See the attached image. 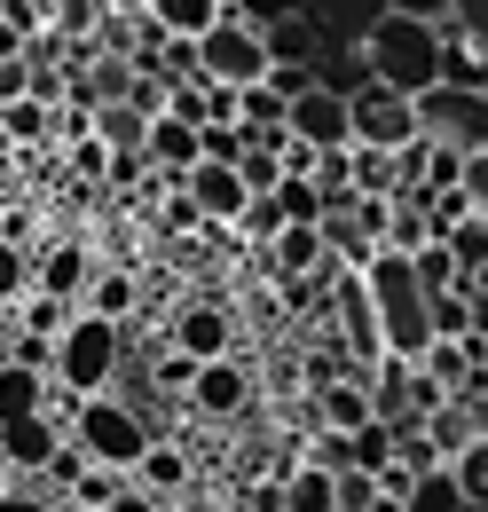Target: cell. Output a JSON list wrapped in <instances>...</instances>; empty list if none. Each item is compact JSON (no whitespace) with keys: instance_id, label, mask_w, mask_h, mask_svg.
<instances>
[{"instance_id":"5b68a950","label":"cell","mask_w":488,"mask_h":512,"mask_svg":"<svg viewBox=\"0 0 488 512\" xmlns=\"http://www.w3.org/2000/svg\"><path fill=\"white\" fill-rule=\"evenodd\" d=\"M418 134L441 150H488V87H457V79H433L418 95Z\"/></svg>"},{"instance_id":"8d00e7d4","label":"cell","mask_w":488,"mask_h":512,"mask_svg":"<svg viewBox=\"0 0 488 512\" xmlns=\"http://www.w3.org/2000/svg\"><path fill=\"white\" fill-rule=\"evenodd\" d=\"M71 174H87V182H111V142L87 127V134H71Z\"/></svg>"},{"instance_id":"d6a6232c","label":"cell","mask_w":488,"mask_h":512,"mask_svg":"<svg viewBox=\"0 0 488 512\" xmlns=\"http://www.w3.org/2000/svg\"><path fill=\"white\" fill-rule=\"evenodd\" d=\"M276 213H284V221H323V190H315L307 174H284V182H276Z\"/></svg>"},{"instance_id":"e0dca14e","label":"cell","mask_w":488,"mask_h":512,"mask_svg":"<svg viewBox=\"0 0 488 512\" xmlns=\"http://www.w3.org/2000/svg\"><path fill=\"white\" fill-rule=\"evenodd\" d=\"M221 16H229V0H150V24L174 40H205Z\"/></svg>"},{"instance_id":"f6af8a7d","label":"cell","mask_w":488,"mask_h":512,"mask_svg":"<svg viewBox=\"0 0 488 512\" xmlns=\"http://www.w3.org/2000/svg\"><path fill=\"white\" fill-rule=\"evenodd\" d=\"M237 150H244V127H205V158H229L237 166Z\"/></svg>"},{"instance_id":"7bdbcfd3","label":"cell","mask_w":488,"mask_h":512,"mask_svg":"<svg viewBox=\"0 0 488 512\" xmlns=\"http://www.w3.org/2000/svg\"><path fill=\"white\" fill-rule=\"evenodd\" d=\"M229 8H237L244 24H260V32H268V24H284V16H292V8H307V0H229Z\"/></svg>"},{"instance_id":"603a6c76","label":"cell","mask_w":488,"mask_h":512,"mask_svg":"<svg viewBox=\"0 0 488 512\" xmlns=\"http://www.w3.org/2000/svg\"><path fill=\"white\" fill-rule=\"evenodd\" d=\"M48 402V371H32V363H0V426L8 418H32Z\"/></svg>"},{"instance_id":"60d3db41","label":"cell","mask_w":488,"mask_h":512,"mask_svg":"<svg viewBox=\"0 0 488 512\" xmlns=\"http://www.w3.org/2000/svg\"><path fill=\"white\" fill-rule=\"evenodd\" d=\"M103 512H174V497H158V489H142V481L126 473V481H119V497H111Z\"/></svg>"},{"instance_id":"7dc6e473","label":"cell","mask_w":488,"mask_h":512,"mask_svg":"<svg viewBox=\"0 0 488 512\" xmlns=\"http://www.w3.org/2000/svg\"><path fill=\"white\" fill-rule=\"evenodd\" d=\"M386 8H402V16H433V24H441V16L457 8V0H386Z\"/></svg>"},{"instance_id":"7a4b0ae2","label":"cell","mask_w":488,"mask_h":512,"mask_svg":"<svg viewBox=\"0 0 488 512\" xmlns=\"http://www.w3.org/2000/svg\"><path fill=\"white\" fill-rule=\"evenodd\" d=\"M370 300H378V331H386V355H402V363H418L433 339V316H426V284H418V268L410 253H378L363 268Z\"/></svg>"},{"instance_id":"9a60e30c","label":"cell","mask_w":488,"mask_h":512,"mask_svg":"<svg viewBox=\"0 0 488 512\" xmlns=\"http://www.w3.org/2000/svg\"><path fill=\"white\" fill-rule=\"evenodd\" d=\"M56 418H48V410H32V418H8V426H0V457H8V465H24V473H40V465H48V457H56Z\"/></svg>"},{"instance_id":"ffe728a7","label":"cell","mask_w":488,"mask_h":512,"mask_svg":"<svg viewBox=\"0 0 488 512\" xmlns=\"http://www.w3.org/2000/svg\"><path fill=\"white\" fill-rule=\"evenodd\" d=\"M268 56H276V64H315V56H323V24H315L307 8H292L284 24H268Z\"/></svg>"},{"instance_id":"f35d334b","label":"cell","mask_w":488,"mask_h":512,"mask_svg":"<svg viewBox=\"0 0 488 512\" xmlns=\"http://www.w3.org/2000/svg\"><path fill=\"white\" fill-rule=\"evenodd\" d=\"M244 237H252V245H268V237H276V229H284V213H276V190L268 197H252V205H244V221H237Z\"/></svg>"},{"instance_id":"d4e9b609","label":"cell","mask_w":488,"mask_h":512,"mask_svg":"<svg viewBox=\"0 0 488 512\" xmlns=\"http://www.w3.org/2000/svg\"><path fill=\"white\" fill-rule=\"evenodd\" d=\"M134 481L158 489V497H182V489H189V457H182V449H166V442H150V457L134 465Z\"/></svg>"},{"instance_id":"83f0119b","label":"cell","mask_w":488,"mask_h":512,"mask_svg":"<svg viewBox=\"0 0 488 512\" xmlns=\"http://www.w3.org/2000/svg\"><path fill=\"white\" fill-rule=\"evenodd\" d=\"M237 95H244V111H237V127H244V134L284 127V111H292V95H276L268 79H260V87H237Z\"/></svg>"},{"instance_id":"d6986e66","label":"cell","mask_w":488,"mask_h":512,"mask_svg":"<svg viewBox=\"0 0 488 512\" xmlns=\"http://www.w3.org/2000/svg\"><path fill=\"white\" fill-rule=\"evenodd\" d=\"M370 410H378L386 426H402V418H418V402H410V363H402V355H386V363L370 371Z\"/></svg>"},{"instance_id":"681fc988","label":"cell","mask_w":488,"mask_h":512,"mask_svg":"<svg viewBox=\"0 0 488 512\" xmlns=\"http://www.w3.org/2000/svg\"><path fill=\"white\" fill-rule=\"evenodd\" d=\"M111 16H150V0H103Z\"/></svg>"},{"instance_id":"bcb514c9","label":"cell","mask_w":488,"mask_h":512,"mask_svg":"<svg viewBox=\"0 0 488 512\" xmlns=\"http://www.w3.org/2000/svg\"><path fill=\"white\" fill-rule=\"evenodd\" d=\"M307 79H315V64H276V71H268V87H276V95H300Z\"/></svg>"},{"instance_id":"1f68e13d","label":"cell","mask_w":488,"mask_h":512,"mask_svg":"<svg viewBox=\"0 0 488 512\" xmlns=\"http://www.w3.org/2000/svg\"><path fill=\"white\" fill-rule=\"evenodd\" d=\"M449 465H457V481H465V505H481V512H488V434H473V442L457 449Z\"/></svg>"},{"instance_id":"d590c367","label":"cell","mask_w":488,"mask_h":512,"mask_svg":"<svg viewBox=\"0 0 488 512\" xmlns=\"http://www.w3.org/2000/svg\"><path fill=\"white\" fill-rule=\"evenodd\" d=\"M119 481H126V473H111V465H87L79 489H71V512H103L111 497H119Z\"/></svg>"},{"instance_id":"30bf717a","label":"cell","mask_w":488,"mask_h":512,"mask_svg":"<svg viewBox=\"0 0 488 512\" xmlns=\"http://www.w3.org/2000/svg\"><path fill=\"white\" fill-rule=\"evenodd\" d=\"M182 190H189V205H197L213 229H237L244 205H252V190H244V174L229 166V158H197V166L182 174Z\"/></svg>"},{"instance_id":"9c48e42d","label":"cell","mask_w":488,"mask_h":512,"mask_svg":"<svg viewBox=\"0 0 488 512\" xmlns=\"http://www.w3.org/2000/svg\"><path fill=\"white\" fill-rule=\"evenodd\" d=\"M284 127L315 142V150H347L355 142V119H347V87H323V79H307L300 95H292V111H284Z\"/></svg>"},{"instance_id":"4dcf8cb0","label":"cell","mask_w":488,"mask_h":512,"mask_svg":"<svg viewBox=\"0 0 488 512\" xmlns=\"http://www.w3.org/2000/svg\"><path fill=\"white\" fill-rule=\"evenodd\" d=\"M0 127L16 134V142H40V134H56V111L40 95H16V103H0Z\"/></svg>"},{"instance_id":"cb8c5ba5","label":"cell","mask_w":488,"mask_h":512,"mask_svg":"<svg viewBox=\"0 0 488 512\" xmlns=\"http://www.w3.org/2000/svg\"><path fill=\"white\" fill-rule=\"evenodd\" d=\"M71 316H79V300H56V292H24L16 300V331H32V339H63Z\"/></svg>"},{"instance_id":"3957f363","label":"cell","mask_w":488,"mask_h":512,"mask_svg":"<svg viewBox=\"0 0 488 512\" xmlns=\"http://www.w3.org/2000/svg\"><path fill=\"white\" fill-rule=\"evenodd\" d=\"M71 442L87 449V465H111V473H134L142 457H150V418L119 402V394H79V410H71Z\"/></svg>"},{"instance_id":"ab89813d","label":"cell","mask_w":488,"mask_h":512,"mask_svg":"<svg viewBox=\"0 0 488 512\" xmlns=\"http://www.w3.org/2000/svg\"><path fill=\"white\" fill-rule=\"evenodd\" d=\"M457 190L473 213H488V150H465V166H457Z\"/></svg>"},{"instance_id":"4fadbf2b","label":"cell","mask_w":488,"mask_h":512,"mask_svg":"<svg viewBox=\"0 0 488 512\" xmlns=\"http://www.w3.org/2000/svg\"><path fill=\"white\" fill-rule=\"evenodd\" d=\"M166 339H174V355H189V363L237 355V323H229V308H182V316L166 323Z\"/></svg>"},{"instance_id":"6da1fadb","label":"cell","mask_w":488,"mask_h":512,"mask_svg":"<svg viewBox=\"0 0 488 512\" xmlns=\"http://www.w3.org/2000/svg\"><path fill=\"white\" fill-rule=\"evenodd\" d=\"M441 48H449V32L433 16H402V8H378V24L363 32L370 79H386L402 95H426L433 79H441Z\"/></svg>"},{"instance_id":"52a82bcc","label":"cell","mask_w":488,"mask_h":512,"mask_svg":"<svg viewBox=\"0 0 488 512\" xmlns=\"http://www.w3.org/2000/svg\"><path fill=\"white\" fill-rule=\"evenodd\" d=\"M347 119H355L363 150H410L418 142V95H402V87L363 71V87H347Z\"/></svg>"},{"instance_id":"f1b7e54d","label":"cell","mask_w":488,"mask_h":512,"mask_svg":"<svg viewBox=\"0 0 488 512\" xmlns=\"http://www.w3.org/2000/svg\"><path fill=\"white\" fill-rule=\"evenodd\" d=\"M40 8H48V24H56L63 40H95V24L111 16L103 0H40Z\"/></svg>"},{"instance_id":"2e32d148","label":"cell","mask_w":488,"mask_h":512,"mask_svg":"<svg viewBox=\"0 0 488 512\" xmlns=\"http://www.w3.org/2000/svg\"><path fill=\"white\" fill-rule=\"evenodd\" d=\"M284 512H339V473L331 465H292L284 473Z\"/></svg>"},{"instance_id":"8fae6325","label":"cell","mask_w":488,"mask_h":512,"mask_svg":"<svg viewBox=\"0 0 488 512\" xmlns=\"http://www.w3.org/2000/svg\"><path fill=\"white\" fill-rule=\"evenodd\" d=\"M189 410L197 418H244V402H252V371H244L237 355H213V363H197L189 371Z\"/></svg>"},{"instance_id":"5bb4252c","label":"cell","mask_w":488,"mask_h":512,"mask_svg":"<svg viewBox=\"0 0 488 512\" xmlns=\"http://www.w3.org/2000/svg\"><path fill=\"white\" fill-rule=\"evenodd\" d=\"M87 276H95V253H87V245H32V292L87 300Z\"/></svg>"},{"instance_id":"ac0fdd59","label":"cell","mask_w":488,"mask_h":512,"mask_svg":"<svg viewBox=\"0 0 488 512\" xmlns=\"http://www.w3.org/2000/svg\"><path fill=\"white\" fill-rule=\"evenodd\" d=\"M402 512H473V505H465V481H457V465H449V457H441V465H426V473L410 481Z\"/></svg>"},{"instance_id":"b9f144b4","label":"cell","mask_w":488,"mask_h":512,"mask_svg":"<svg viewBox=\"0 0 488 512\" xmlns=\"http://www.w3.org/2000/svg\"><path fill=\"white\" fill-rule=\"evenodd\" d=\"M0 512H71V505H63V497H48V489H32V481H24V489H0Z\"/></svg>"},{"instance_id":"ba28073f","label":"cell","mask_w":488,"mask_h":512,"mask_svg":"<svg viewBox=\"0 0 488 512\" xmlns=\"http://www.w3.org/2000/svg\"><path fill=\"white\" fill-rule=\"evenodd\" d=\"M331 316H339V347H347L363 371H378V363H386V331H378V300H370L363 268H339V284H331Z\"/></svg>"},{"instance_id":"4316f807","label":"cell","mask_w":488,"mask_h":512,"mask_svg":"<svg viewBox=\"0 0 488 512\" xmlns=\"http://www.w3.org/2000/svg\"><path fill=\"white\" fill-rule=\"evenodd\" d=\"M426 316H433V339H465V331H473V292H465V284L426 292Z\"/></svg>"},{"instance_id":"e575fe53","label":"cell","mask_w":488,"mask_h":512,"mask_svg":"<svg viewBox=\"0 0 488 512\" xmlns=\"http://www.w3.org/2000/svg\"><path fill=\"white\" fill-rule=\"evenodd\" d=\"M347 449H355V465H363V473H378V465L394 457V426H386V418H370V426L347 434Z\"/></svg>"},{"instance_id":"74e56055","label":"cell","mask_w":488,"mask_h":512,"mask_svg":"<svg viewBox=\"0 0 488 512\" xmlns=\"http://www.w3.org/2000/svg\"><path fill=\"white\" fill-rule=\"evenodd\" d=\"M449 245H457L465 268H488V213H465V221L449 229Z\"/></svg>"},{"instance_id":"7402d4cb","label":"cell","mask_w":488,"mask_h":512,"mask_svg":"<svg viewBox=\"0 0 488 512\" xmlns=\"http://www.w3.org/2000/svg\"><path fill=\"white\" fill-rule=\"evenodd\" d=\"M418 371H426V379H441L449 394H473V339H426Z\"/></svg>"},{"instance_id":"8992f818","label":"cell","mask_w":488,"mask_h":512,"mask_svg":"<svg viewBox=\"0 0 488 512\" xmlns=\"http://www.w3.org/2000/svg\"><path fill=\"white\" fill-rule=\"evenodd\" d=\"M197 71L205 79H221V87H260L268 71H276V56H268V32L260 24H244L237 8L197 40Z\"/></svg>"},{"instance_id":"836d02e7","label":"cell","mask_w":488,"mask_h":512,"mask_svg":"<svg viewBox=\"0 0 488 512\" xmlns=\"http://www.w3.org/2000/svg\"><path fill=\"white\" fill-rule=\"evenodd\" d=\"M32 292V245H16V237H0V300L16 308Z\"/></svg>"},{"instance_id":"277c9868","label":"cell","mask_w":488,"mask_h":512,"mask_svg":"<svg viewBox=\"0 0 488 512\" xmlns=\"http://www.w3.org/2000/svg\"><path fill=\"white\" fill-rule=\"evenodd\" d=\"M119 355H126V331L111 316H95V308H79L56 339V371H48V379H56L63 394H111Z\"/></svg>"},{"instance_id":"484cf974","label":"cell","mask_w":488,"mask_h":512,"mask_svg":"<svg viewBox=\"0 0 488 512\" xmlns=\"http://www.w3.org/2000/svg\"><path fill=\"white\" fill-rule=\"evenodd\" d=\"M410 268H418V284H426V292H449V284H465V260H457V245H449V237L418 245V253H410Z\"/></svg>"},{"instance_id":"7c38bea8","label":"cell","mask_w":488,"mask_h":512,"mask_svg":"<svg viewBox=\"0 0 488 512\" xmlns=\"http://www.w3.org/2000/svg\"><path fill=\"white\" fill-rule=\"evenodd\" d=\"M142 158H150V174H166V182H182L189 166L205 158V127L182 119V111H158L150 134H142Z\"/></svg>"},{"instance_id":"f546056e","label":"cell","mask_w":488,"mask_h":512,"mask_svg":"<svg viewBox=\"0 0 488 512\" xmlns=\"http://www.w3.org/2000/svg\"><path fill=\"white\" fill-rule=\"evenodd\" d=\"M237 174H244V190H252V197H268L276 182H284V158H276L268 142H252V134H244V150H237Z\"/></svg>"},{"instance_id":"c3c4849f","label":"cell","mask_w":488,"mask_h":512,"mask_svg":"<svg viewBox=\"0 0 488 512\" xmlns=\"http://www.w3.org/2000/svg\"><path fill=\"white\" fill-rule=\"evenodd\" d=\"M8 56H24V32H16L8 16H0V64H8Z\"/></svg>"},{"instance_id":"44dd1931","label":"cell","mask_w":488,"mask_h":512,"mask_svg":"<svg viewBox=\"0 0 488 512\" xmlns=\"http://www.w3.org/2000/svg\"><path fill=\"white\" fill-rule=\"evenodd\" d=\"M79 308H95V316H111V323H119V316H142V284H134L126 268H95Z\"/></svg>"},{"instance_id":"ee69618b","label":"cell","mask_w":488,"mask_h":512,"mask_svg":"<svg viewBox=\"0 0 488 512\" xmlns=\"http://www.w3.org/2000/svg\"><path fill=\"white\" fill-rule=\"evenodd\" d=\"M16 95H32V56H8L0 64V103H16Z\"/></svg>"}]
</instances>
